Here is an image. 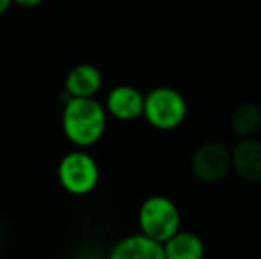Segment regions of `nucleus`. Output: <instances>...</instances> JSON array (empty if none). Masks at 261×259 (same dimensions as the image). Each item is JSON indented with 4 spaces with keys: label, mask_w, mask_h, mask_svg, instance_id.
<instances>
[{
    "label": "nucleus",
    "mask_w": 261,
    "mask_h": 259,
    "mask_svg": "<svg viewBox=\"0 0 261 259\" xmlns=\"http://www.w3.org/2000/svg\"><path fill=\"white\" fill-rule=\"evenodd\" d=\"M187 101L179 91L167 85H160L144 94L142 118L156 130H176L187 118Z\"/></svg>",
    "instance_id": "nucleus-3"
},
{
    "label": "nucleus",
    "mask_w": 261,
    "mask_h": 259,
    "mask_svg": "<svg viewBox=\"0 0 261 259\" xmlns=\"http://www.w3.org/2000/svg\"><path fill=\"white\" fill-rule=\"evenodd\" d=\"M165 259H203L206 247L197 235L179 231L162 245Z\"/></svg>",
    "instance_id": "nucleus-10"
},
{
    "label": "nucleus",
    "mask_w": 261,
    "mask_h": 259,
    "mask_svg": "<svg viewBox=\"0 0 261 259\" xmlns=\"http://www.w3.org/2000/svg\"><path fill=\"white\" fill-rule=\"evenodd\" d=\"M105 112L119 121H135L142 118L144 94L134 85H116L105 98Z\"/></svg>",
    "instance_id": "nucleus-6"
},
{
    "label": "nucleus",
    "mask_w": 261,
    "mask_h": 259,
    "mask_svg": "<svg viewBox=\"0 0 261 259\" xmlns=\"http://www.w3.org/2000/svg\"><path fill=\"white\" fill-rule=\"evenodd\" d=\"M16 6H20V7H38V6H41V0H18Z\"/></svg>",
    "instance_id": "nucleus-12"
},
{
    "label": "nucleus",
    "mask_w": 261,
    "mask_h": 259,
    "mask_svg": "<svg viewBox=\"0 0 261 259\" xmlns=\"http://www.w3.org/2000/svg\"><path fill=\"white\" fill-rule=\"evenodd\" d=\"M103 76L94 64H76L68 71L64 80V93L69 98H94L101 89Z\"/></svg>",
    "instance_id": "nucleus-8"
},
{
    "label": "nucleus",
    "mask_w": 261,
    "mask_h": 259,
    "mask_svg": "<svg viewBox=\"0 0 261 259\" xmlns=\"http://www.w3.org/2000/svg\"><path fill=\"white\" fill-rule=\"evenodd\" d=\"M11 6H13V2H11V0H0V16H4V14L9 11Z\"/></svg>",
    "instance_id": "nucleus-13"
},
{
    "label": "nucleus",
    "mask_w": 261,
    "mask_h": 259,
    "mask_svg": "<svg viewBox=\"0 0 261 259\" xmlns=\"http://www.w3.org/2000/svg\"><path fill=\"white\" fill-rule=\"evenodd\" d=\"M57 178L68 194L87 195L98 187L100 167L86 149H73L59 160Z\"/></svg>",
    "instance_id": "nucleus-4"
},
{
    "label": "nucleus",
    "mask_w": 261,
    "mask_h": 259,
    "mask_svg": "<svg viewBox=\"0 0 261 259\" xmlns=\"http://www.w3.org/2000/svg\"><path fill=\"white\" fill-rule=\"evenodd\" d=\"M231 169L247 181H261V140L256 137L242 138L231 149Z\"/></svg>",
    "instance_id": "nucleus-7"
},
{
    "label": "nucleus",
    "mask_w": 261,
    "mask_h": 259,
    "mask_svg": "<svg viewBox=\"0 0 261 259\" xmlns=\"http://www.w3.org/2000/svg\"><path fill=\"white\" fill-rule=\"evenodd\" d=\"M62 131L76 149H87L101 140L107 112L96 98H69L62 108Z\"/></svg>",
    "instance_id": "nucleus-1"
},
{
    "label": "nucleus",
    "mask_w": 261,
    "mask_h": 259,
    "mask_svg": "<svg viewBox=\"0 0 261 259\" xmlns=\"http://www.w3.org/2000/svg\"><path fill=\"white\" fill-rule=\"evenodd\" d=\"M141 233L148 240L164 245L176 233L181 231V215L172 199L165 195H151L144 199L137 213Z\"/></svg>",
    "instance_id": "nucleus-2"
},
{
    "label": "nucleus",
    "mask_w": 261,
    "mask_h": 259,
    "mask_svg": "<svg viewBox=\"0 0 261 259\" xmlns=\"http://www.w3.org/2000/svg\"><path fill=\"white\" fill-rule=\"evenodd\" d=\"M231 128L242 138H252L261 130V108L254 103H242L231 114Z\"/></svg>",
    "instance_id": "nucleus-11"
},
{
    "label": "nucleus",
    "mask_w": 261,
    "mask_h": 259,
    "mask_svg": "<svg viewBox=\"0 0 261 259\" xmlns=\"http://www.w3.org/2000/svg\"><path fill=\"white\" fill-rule=\"evenodd\" d=\"M190 167L197 180L215 183L231 170V149L222 142H206L196 149Z\"/></svg>",
    "instance_id": "nucleus-5"
},
{
    "label": "nucleus",
    "mask_w": 261,
    "mask_h": 259,
    "mask_svg": "<svg viewBox=\"0 0 261 259\" xmlns=\"http://www.w3.org/2000/svg\"><path fill=\"white\" fill-rule=\"evenodd\" d=\"M107 259H165V256L162 245L137 233L116 242Z\"/></svg>",
    "instance_id": "nucleus-9"
}]
</instances>
